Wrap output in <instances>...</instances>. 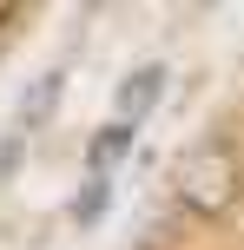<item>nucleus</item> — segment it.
<instances>
[{"mask_svg": "<svg viewBox=\"0 0 244 250\" xmlns=\"http://www.w3.org/2000/svg\"><path fill=\"white\" fill-rule=\"evenodd\" d=\"M73 217H79V224H99V217H106V178H92V185L79 191V204H73Z\"/></svg>", "mask_w": 244, "mask_h": 250, "instance_id": "nucleus-5", "label": "nucleus"}, {"mask_svg": "<svg viewBox=\"0 0 244 250\" xmlns=\"http://www.w3.org/2000/svg\"><path fill=\"white\" fill-rule=\"evenodd\" d=\"M126 145H132V125H106V132H92V171H112L119 158H126Z\"/></svg>", "mask_w": 244, "mask_h": 250, "instance_id": "nucleus-3", "label": "nucleus"}, {"mask_svg": "<svg viewBox=\"0 0 244 250\" xmlns=\"http://www.w3.org/2000/svg\"><path fill=\"white\" fill-rule=\"evenodd\" d=\"M178 198L192 204L198 217L231 211V198H238V158H231L224 145H198V151H185V165H178Z\"/></svg>", "mask_w": 244, "mask_h": 250, "instance_id": "nucleus-1", "label": "nucleus"}, {"mask_svg": "<svg viewBox=\"0 0 244 250\" xmlns=\"http://www.w3.org/2000/svg\"><path fill=\"white\" fill-rule=\"evenodd\" d=\"M158 86H165V73H158V66H139V73H132L126 86H119V99H112V119H119V125H139V119L158 105Z\"/></svg>", "mask_w": 244, "mask_h": 250, "instance_id": "nucleus-2", "label": "nucleus"}, {"mask_svg": "<svg viewBox=\"0 0 244 250\" xmlns=\"http://www.w3.org/2000/svg\"><path fill=\"white\" fill-rule=\"evenodd\" d=\"M53 92H60V73H46V79L33 86V99L20 105V125H40V119H46V112H53Z\"/></svg>", "mask_w": 244, "mask_h": 250, "instance_id": "nucleus-4", "label": "nucleus"}]
</instances>
